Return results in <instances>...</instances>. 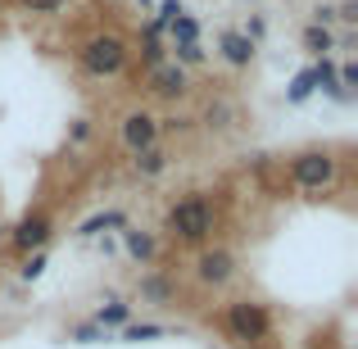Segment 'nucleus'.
I'll return each mask as SVG.
<instances>
[{"label": "nucleus", "mask_w": 358, "mask_h": 349, "mask_svg": "<svg viewBox=\"0 0 358 349\" xmlns=\"http://www.w3.org/2000/svg\"><path fill=\"white\" fill-rule=\"evenodd\" d=\"M213 222H218L213 204L204 200V195H186V200H177L173 209H168L164 227H168L173 241H182V245H204L209 232H213Z\"/></svg>", "instance_id": "obj_1"}, {"label": "nucleus", "mask_w": 358, "mask_h": 349, "mask_svg": "<svg viewBox=\"0 0 358 349\" xmlns=\"http://www.w3.org/2000/svg\"><path fill=\"white\" fill-rule=\"evenodd\" d=\"M78 64L91 78H114V73L127 69V41L118 32H96L78 45Z\"/></svg>", "instance_id": "obj_2"}, {"label": "nucleus", "mask_w": 358, "mask_h": 349, "mask_svg": "<svg viewBox=\"0 0 358 349\" xmlns=\"http://www.w3.org/2000/svg\"><path fill=\"white\" fill-rule=\"evenodd\" d=\"M222 322H227L231 341H241V345H263L272 336L268 308H263V304H250V299H231L227 313H222Z\"/></svg>", "instance_id": "obj_3"}, {"label": "nucleus", "mask_w": 358, "mask_h": 349, "mask_svg": "<svg viewBox=\"0 0 358 349\" xmlns=\"http://www.w3.org/2000/svg\"><path fill=\"white\" fill-rule=\"evenodd\" d=\"M290 182L299 191H322V186L336 182V155L331 150H299L290 159Z\"/></svg>", "instance_id": "obj_4"}, {"label": "nucleus", "mask_w": 358, "mask_h": 349, "mask_svg": "<svg viewBox=\"0 0 358 349\" xmlns=\"http://www.w3.org/2000/svg\"><path fill=\"white\" fill-rule=\"evenodd\" d=\"M122 145H127L131 155L159 145V118L145 114V109H141V114H127V118H122Z\"/></svg>", "instance_id": "obj_5"}, {"label": "nucleus", "mask_w": 358, "mask_h": 349, "mask_svg": "<svg viewBox=\"0 0 358 349\" xmlns=\"http://www.w3.org/2000/svg\"><path fill=\"white\" fill-rule=\"evenodd\" d=\"M231 272H236V259H231L227 250H204L200 259H195V277H200V286H227Z\"/></svg>", "instance_id": "obj_6"}, {"label": "nucleus", "mask_w": 358, "mask_h": 349, "mask_svg": "<svg viewBox=\"0 0 358 349\" xmlns=\"http://www.w3.org/2000/svg\"><path fill=\"white\" fill-rule=\"evenodd\" d=\"M186 69H177L173 59H164V64H155L150 69V91H159V96H168V100H177V96H186Z\"/></svg>", "instance_id": "obj_7"}, {"label": "nucleus", "mask_w": 358, "mask_h": 349, "mask_svg": "<svg viewBox=\"0 0 358 349\" xmlns=\"http://www.w3.org/2000/svg\"><path fill=\"white\" fill-rule=\"evenodd\" d=\"M45 241H50V222H45L41 213H32V218H23L14 227V250H23V254L45 250Z\"/></svg>", "instance_id": "obj_8"}, {"label": "nucleus", "mask_w": 358, "mask_h": 349, "mask_svg": "<svg viewBox=\"0 0 358 349\" xmlns=\"http://www.w3.org/2000/svg\"><path fill=\"white\" fill-rule=\"evenodd\" d=\"M222 59L231 64V69H250L254 64V50H259V45L250 41V36H241V32H222Z\"/></svg>", "instance_id": "obj_9"}, {"label": "nucleus", "mask_w": 358, "mask_h": 349, "mask_svg": "<svg viewBox=\"0 0 358 349\" xmlns=\"http://www.w3.org/2000/svg\"><path fill=\"white\" fill-rule=\"evenodd\" d=\"M122 227H127V213L105 209V213H91V218L78 227V236H82V241H91V236H100V232H122Z\"/></svg>", "instance_id": "obj_10"}, {"label": "nucleus", "mask_w": 358, "mask_h": 349, "mask_svg": "<svg viewBox=\"0 0 358 349\" xmlns=\"http://www.w3.org/2000/svg\"><path fill=\"white\" fill-rule=\"evenodd\" d=\"M122 245H127V254L136 263H150V259H155V236L141 232V227H131V222L122 227Z\"/></svg>", "instance_id": "obj_11"}, {"label": "nucleus", "mask_w": 358, "mask_h": 349, "mask_svg": "<svg viewBox=\"0 0 358 349\" xmlns=\"http://www.w3.org/2000/svg\"><path fill=\"white\" fill-rule=\"evenodd\" d=\"M304 50H313L317 59H327V55L336 50V32H331V27H317V23H308V27H304Z\"/></svg>", "instance_id": "obj_12"}, {"label": "nucleus", "mask_w": 358, "mask_h": 349, "mask_svg": "<svg viewBox=\"0 0 358 349\" xmlns=\"http://www.w3.org/2000/svg\"><path fill=\"white\" fill-rule=\"evenodd\" d=\"M91 322H96L100 332H114V327L122 332V327L131 322V304H118V299H114V304H105V308H100L96 318H91Z\"/></svg>", "instance_id": "obj_13"}, {"label": "nucleus", "mask_w": 358, "mask_h": 349, "mask_svg": "<svg viewBox=\"0 0 358 349\" xmlns=\"http://www.w3.org/2000/svg\"><path fill=\"white\" fill-rule=\"evenodd\" d=\"M168 168V150L164 145H150V150H141L136 155V173L141 177H159Z\"/></svg>", "instance_id": "obj_14"}, {"label": "nucleus", "mask_w": 358, "mask_h": 349, "mask_svg": "<svg viewBox=\"0 0 358 349\" xmlns=\"http://www.w3.org/2000/svg\"><path fill=\"white\" fill-rule=\"evenodd\" d=\"M168 36H173V45H191V41H200V23H195L191 14H182V18H173V23L164 27Z\"/></svg>", "instance_id": "obj_15"}, {"label": "nucleus", "mask_w": 358, "mask_h": 349, "mask_svg": "<svg viewBox=\"0 0 358 349\" xmlns=\"http://www.w3.org/2000/svg\"><path fill=\"white\" fill-rule=\"evenodd\" d=\"M159 336H168V327H164V322H127V327H122V341H131V345H141V341H159Z\"/></svg>", "instance_id": "obj_16"}, {"label": "nucleus", "mask_w": 358, "mask_h": 349, "mask_svg": "<svg viewBox=\"0 0 358 349\" xmlns=\"http://www.w3.org/2000/svg\"><path fill=\"white\" fill-rule=\"evenodd\" d=\"M313 91H317V82H313V69H304V73H295V82L286 87V100H290V105H304V100L313 96Z\"/></svg>", "instance_id": "obj_17"}, {"label": "nucleus", "mask_w": 358, "mask_h": 349, "mask_svg": "<svg viewBox=\"0 0 358 349\" xmlns=\"http://www.w3.org/2000/svg\"><path fill=\"white\" fill-rule=\"evenodd\" d=\"M69 336H73L78 345H100V341H109V332H100L96 322H78V327H73Z\"/></svg>", "instance_id": "obj_18"}, {"label": "nucleus", "mask_w": 358, "mask_h": 349, "mask_svg": "<svg viewBox=\"0 0 358 349\" xmlns=\"http://www.w3.org/2000/svg\"><path fill=\"white\" fill-rule=\"evenodd\" d=\"M173 64L177 69H191V64H204V50H200V41H191V45H173Z\"/></svg>", "instance_id": "obj_19"}, {"label": "nucleus", "mask_w": 358, "mask_h": 349, "mask_svg": "<svg viewBox=\"0 0 358 349\" xmlns=\"http://www.w3.org/2000/svg\"><path fill=\"white\" fill-rule=\"evenodd\" d=\"M186 9H182V0H159L155 5V27H168L173 18H182Z\"/></svg>", "instance_id": "obj_20"}, {"label": "nucleus", "mask_w": 358, "mask_h": 349, "mask_svg": "<svg viewBox=\"0 0 358 349\" xmlns=\"http://www.w3.org/2000/svg\"><path fill=\"white\" fill-rule=\"evenodd\" d=\"M41 272H45V250H36V254H27V259H23V268H18V277H23V281H36Z\"/></svg>", "instance_id": "obj_21"}, {"label": "nucleus", "mask_w": 358, "mask_h": 349, "mask_svg": "<svg viewBox=\"0 0 358 349\" xmlns=\"http://www.w3.org/2000/svg\"><path fill=\"white\" fill-rule=\"evenodd\" d=\"M141 295H145V299H159V304H164V299L173 295V286H168V281H159V277H145V281H141Z\"/></svg>", "instance_id": "obj_22"}, {"label": "nucleus", "mask_w": 358, "mask_h": 349, "mask_svg": "<svg viewBox=\"0 0 358 349\" xmlns=\"http://www.w3.org/2000/svg\"><path fill=\"white\" fill-rule=\"evenodd\" d=\"M23 9H32V14H59V9H69V0H23Z\"/></svg>", "instance_id": "obj_23"}, {"label": "nucleus", "mask_w": 358, "mask_h": 349, "mask_svg": "<svg viewBox=\"0 0 358 349\" xmlns=\"http://www.w3.org/2000/svg\"><path fill=\"white\" fill-rule=\"evenodd\" d=\"M313 23H317V27H331V23H336V9H331V5H317V9H313Z\"/></svg>", "instance_id": "obj_24"}, {"label": "nucleus", "mask_w": 358, "mask_h": 349, "mask_svg": "<svg viewBox=\"0 0 358 349\" xmlns=\"http://www.w3.org/2000/svg\"><path fill=\"white\" fill-rule=\"evenodd\" d=\"M263 32H268V27H263V18H250V27H245L241 36H250V41L259 45V41H263Z\"/></svg>", "instance_id": "obj_25"}, {"label": "nucleus", "mask_w": 358, "mask_h": 349, "mask_svg": "<svg viewBox=\"0 0 358 349\" xmlns=\"http://www.w3.org/2000/svg\"><path fill=\"white\" fill-rule=\"evenodd\" d=\"M87 136H91V122L78 118V122H73V141H87Z\"/></svg>", "instance_id": "obj_26"}, {"label": "nucleus", "mask_w": 358, "mask_h": 349, "mask_svg": "<svg viewBox=\"0 0 358 349\" xmlns=\"http://www.w3.org/2000/svg\"><path fill=\"white\" fill-rule=\"evenodd\" d=\"M136 5H141V9H145V14H155V0H136Z\"/></svg>", "instance_id": "obj_27"}]
</instances>
